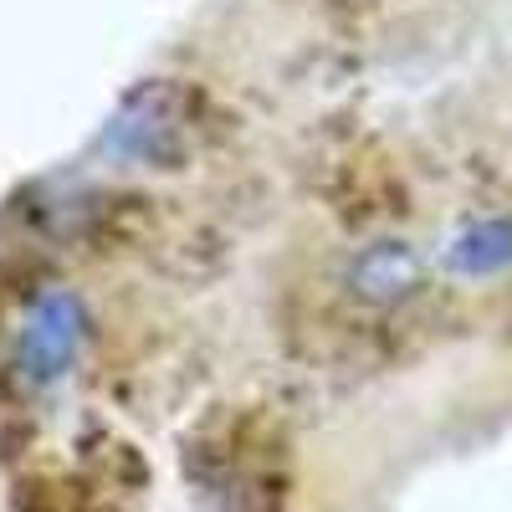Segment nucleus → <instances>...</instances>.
Returning a JSON list of instances; mask_svg holds the SVG:
<instances>
[{
    "mask_svg": "<svg viewBox=\"0 0 512 512\" xmlns=\"http://www.w3.org/2000/svg\"><path fill=\"white\" fill-rule=\"evenodd\" d=\"M98 313L72 282H41L6 323V379L21 395H52L93 354Z\"/></svg>",
    "mask_w": 512,
    "mask_h": 512,
    "instance_id": "1",
    "label": "nucleus"
},
{
    "mask_svg": "<svg viewBox=\"0 0 512 512\" xmlns=\"http://www.w3.org/2000/svg\"><path fill=\"white\" fill-rule=\"evenodd\" d=\"M436 277H441L436 256L400 231H374V236L349 241L344 256H338V267H333L338 297L364 318L410 313L420 297L436 287Z\"/></svg>",
    "mask_w": 512,
    "mask_h": 512,
    "instance_id": "2",
    "label": "nucleus"
},
{
    "mask_svg": "<svg viewBox=\"0 0 512 512\" xmlns=\"http://www.w3.org/2000/svg\"><path fill=\"white\" fill-rule=\"evenodd\" d=\"M195 108L175 82H144L134 88L118 113L103 123L98 134V154L108 159V169H175L180 154L195 149Z\"/></svg>",
    "mask_w": 512,
    "mask_h": 512,
    "instance_id": "3",
    "label": "nucleus"
},
{
    "mask_svg": "<svg viewBox=\"0 0 512 512\" xmlns=\"http://www.w3.org/2000/svg\"><path fill=\"white\" fill-rule=\"evenodd\" d=\"M436 267L441 277L466 282V287L512 282V210L507 205L466 210L436 246Z\"/></svg>",
    "mask_w": 512,
    "mask_h": 512,
    "instance_id": "4",
    "label": "nucleus"
}]
</instances>
